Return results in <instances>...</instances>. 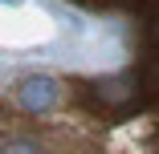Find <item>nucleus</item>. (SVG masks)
<instances>
[{"mask_svg": "<svg viewBox=\"0 0 159 154\" xmlns=\"http://www.w3.org/2000/svg\"><path fill=\"white\" fill-rule=\"evenodd\" d=\"M135 33V57L110 73L4 85L0 154H159V33Z\"/></svg>", "mask_w": 159, "mask_h": 154, "instance_id": "f257e3e1", "label": "nucleus"}, {"mask_svg": "<svg viewBox=\"0 0 159 154\" xmlns=\"http://www.w3.org/2000/svg\"><path fill=\"white\" fill-rule=\"evenodd\" d=\"M90 12H114L126 16L135 28H155L159 33V0H74Z\"/></svg>", "mask_w": 159, "mask_h": 154, "instance_id": "f03ea898", "label": "nucleus"}]
</instances>
